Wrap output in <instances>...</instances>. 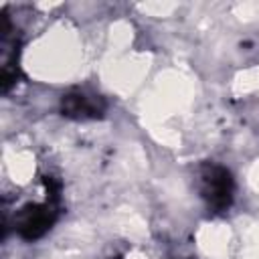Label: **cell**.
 <instances>
[{
	"instance_id": "cell-1",
	"label": "cell",
	"mask_w": 259,
	"mask_h": 259,
	"mask_svg": "<svg viewBox=\"0 0 259 259\" xmlns=\"http://www.w3.org/2000/svg\"><path fill=\"white\" fill-rule=\"evenodd\" d=\"M198 190H200V194L208 206L219 208V210L227 208L231 204V198H233L231 174L217 164L204 166L198 174Z\"/></svg>"
}]
</instances>
